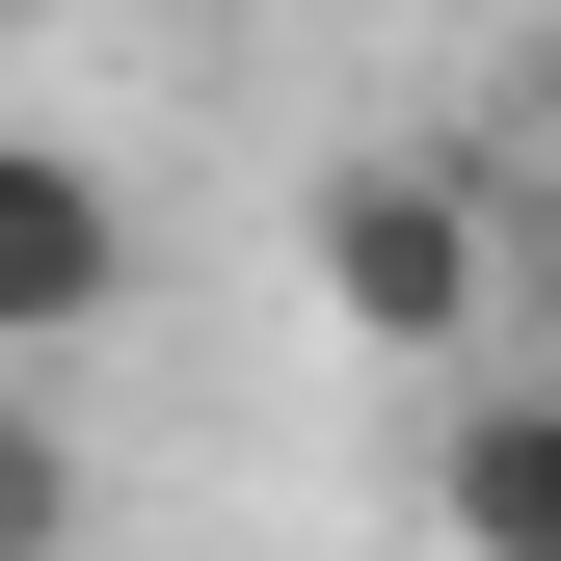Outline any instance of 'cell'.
I'll use <instances>...</instances> for the list:
<instances>
[{
  "mask_svg": "<svg viewBox=\"0 0 561 561\" xmlns=\"http://www.w3.org/2000/svg\"><path fill=\"white\" fill-rule=\"evenodd\" d=\"M295 267H321V321H347V347H401V375L508 321V241H481V187H455V161H321Z\"/></svg>",
  "mask_w": 561,
  "mask_h": 561,
  "instance_id": "6da1fadb",
  "label": "cell"
},
{
  "mask_svg": "<svg viewBox=\"0 0 561 561\" xmlns=\"http://www.w3.org/2000/svg\"><path fill=\"white\" fill-rule=\"evenodd\" d=\"M107 295H134L107 161L81 134H0V375H27V347H107Z\"/></svg>",
  "mask_w": 561,
  "mask_h": 561,
  "instance_id": "7a4b0ae2",
  "label": "cell"
},
{
  "mask_svg": "<svg viewBox=\"0 0 561 561\" xmlns=\"http://www.w3.org/2000/svg\"><path fill=\"white\" fill-rule=\"evenodd\" d=\"M428 508L561 561V375H481V401H455V428H428Z\"/></svg>",
  "mask_w": 561,
  "mask_h": 561,
  "instance_id": "3957f363",
  "label": "cell"
},
{
  "mask_svg": "<svg viewBox=\"0 0 561 561\" xmlns=\"http://www.w3.org/2000/svg\"><path fill=\"white\" fill-rule=\"evenodd\" d=\"M27 535H81V455H54L27 401H0V561H27Z\"/></svg>",
  "mask_w": 561,
  "mask_h": 561,
  "instance_id": "277c9868",
  "label": "cell"
},
{
  "mask_svg": "<svg viewBox=\"0 0 561 561\" xmlns=\"http://www.w3.org/2000/svg\"><path fill=\"white\" fill-rule=\"evenodd\" d=\"M535 375H561V295H535Z\"/></svg>",
  "mask_w": 561,
  "mask_h": 561,
  "instance_id": "5b68a950",
  "label": "cell"
}]
</instances>
